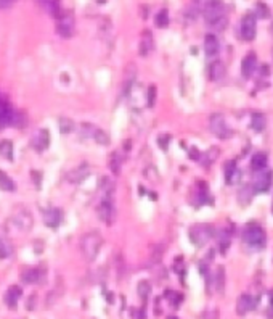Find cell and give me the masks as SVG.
Instances as JSON below:
<instances>
[{"mask_svg":"<svg viewBox=\"0 0 273 319\" xmlns=\"http://www.w3.org/2000/svg\"><path fill=\"white\" fill-rule=\"evenodd\" d=\"M204 19L209 26L217 29H223L227 24V12L222 0H209L204 7Z\"/></svg>","mask_w":273,"mask_h":319,"instance_id":"obj_1","label":"cell"},{"mask_svg":"<svg viewBox=\"0 0 273 319\" xmlns=\"http://www.w3.org/2000/svg\"><path fill=\"white\" fill-rule=\"evenodd\" d=\"M102 245H103V237L98 232L85 234L82 237V242H81V250L84 253V258H85L87 261H93L97 258Z\"/></svg>","mask_w":273,"mask_h":319,"instance_id":"obj_2","label":"cell"},{"mask_svg":"<svg viewBox=\"0 0 273 319\" xmlns=\"http://www.w3.org/2000/svg\"><path fill=\"white\" fill-rule=\"evenodd\" d=\"M97 214L106 226H111L116 221V206H114V202L111 198H102L100 200L97 205Z\"/></svg>","mask_w":273,"mask_h":319,"instance_id":"obj_3","label":"cell"},{"mask_svg":"<svg viewBox=\"0 0 273 319\" xmlns=\"http://www.w3.org/2000/svg\"><path fill=\"white\" fill-rule=\"evenodd\" d=\"M12 221L18 229H21V231H29V229H33L34 218H33V213H31L26 206H18V208H15V211L12 214Z\"/></svg>","mask_w":273,"mask_h":319,"instance_id":"obj_4","label":"cell"},{"mask_svg":"<svg viewBox=\"0 0 273 319\" xmlns=\"http://www.w3.org/2000/svg\"><path fill=\"white\" fill-rule=\"evenodd\" d=\"M209 129H211L214 135H217L222 140L228 139L232 135V131H230L227 121H225V118L220 113H214L211 116V119H209Z\"/></svg>","mask_w":273,"mask_h":319,"instance_id":"obj_5","label":"cell"},{"mask_svg":"<svg viewBox=\"0 0 273 319\" xmlns=\"http://www.w3.org/2000/svg\"><path fill=\"white\" fill-rule=\"evenodd\" d=\"M267 235L264 232V229L259 226H249L244 231V242L249 245V247L254 248H262L265 245Z\"/></svg>","mask_w":273,"mask_h":319,"instance_id":"obj_6","label":"cell"},{"mask_svg":"<svg viewBox=\"0 0 273 319\" xmlns=\"http://www.w3.org/2000/svg\"><path fill=\"white\" fill-rule=\"evenodd\" d=\"M56 31L61 38H71L74 34V17L69 12H61L56 17Z\"/></svg>","mask_w":273,"mask_h":319,"instance_id":"obj_7","label":"cell"},{"mask_svg":"<svg viewBox=\"0 0 273 319\" xmlns=\"http://www.w3.org/2000/svg\"><path fill=\"white\" fill-rule=\"evenodd\" d=\"M212 227L211 226H207V224H198V226H193L190 229V239H191V242L198 245V247H201V245H204L207 242L209 239L212 237Z\"/></svg>","mask_w":273,"mask_h":319,"instance_id":"obj_8","label":"cell"},{"mask_svg":"<svg viewBox=\"0 0 273 319\" xmlns=\"http://www.w3.org/2000/svg\"><path fill=\"white\" fill-rule=\"evenodd\" d=\"M239 38L251 42L256 38V15H246L239 23Z\"/></svg>","mask_w":273,"mask_h":319,"instance_id":"obj_9","label":"cell"},{"mask_svg":"<svg viewBox=\"0 0 273 319\" xmlns=\"http://www.w3.org/2000/svg\"><path fill=\"white\" fill-rule=\"evenodd\" d=\"M13 118H15V110L5 98L0 97V128L10 126L13 123Z\"/></svg>","mask_w":273,"mask_h":319,"instance_id":"obj_10","label":"cell"},{"mask_svg":"<svg viewBox=\"0 0 273 319\" xmlns=\"http://www.w3.org/2000/svg\"><path fill=\"white\" fill-rule=\"evenodd\" d=\"M88 174H90V166H88L87 163H82V165H79L77 168L71 169L69 172H68L66 179L72 182V184H79V182H82Z\"/></svg>","mask_w":273,"mask_h":319,"instance_id":"obj_11","label":"cell"},{"mask_svg":"<svg viewBox=\"0 0 273 319\" xmlns=\"http://www.w3.org/2000/svg\"><path fill=\"white\" fill-rule=\"evenodd\" d=\"M61 219H63V211L58 210V208H50V210L44 211V223L51 229L58 227Z\"/></svg>","mask_w":273,"mask_h":319,"instance_id":"obj_12","label":"cell"},{"mask_svg":"<svg viewBox=\"0 0 273 319\" xmlns=\"http://www.w3.org/2000/svg\"><path fill=\"white\" fill-rule=\"evenodd\" d=\"M256 308V300L251 295L244 294L238 298V303H236V313H238L239 316H244L246 313H249L251 310H254Z\"/></svg>","mask_w":273,"mask_h":319,"instance_id":"obj_13","label":"cell"},{"mask_svg":"<svg viewBox=\"0 0 273 319\" xmlns=\"http://www.w3.org/2000/svg\"><path fill=\"white\" fill-rule=\"evenodd\" d=\"M272 176H273L272 172H267V174H262V176L257 177V179L254 181V186H253L254 190L257 193H265L272 187V181H273Z\"/></svg>","mask_w":273,"mask_h":319,"instance_id":"obj_14","label":"cell"},{"mask_svg":"<svg viewBox=\"0 0 273 319\" xmlns=\"http://www.w3.org/2000/svg\"><path fill=\"white\" fill-rule=\"evenodd\" d=\"M204 50H206L207 56H215L220 50V42L217 39V36L214 34H207L206 39H204Z\"/></svg>","mask_w":273,"mask_h":319,"instance_id":"obj_15","label":"cell"},{"mask_svg":"<svg viewBox=\"0 0 273 319\" xmlns=\"http://www.w3.org/2000/svg\"><path fill=\"white\" fill-rule=\"evenodd\" d=\"M98 190L102 192V198H111L113 200V195H114V182L109 179V177L103 176L100 179V184H98Z\"/></svg>","mask_w":273,"mask_h":319,"instance_id":"obj_16","label":"cell"},{"mask_svg":"<svg viewBox=\"0 0 273 319\" xmlns=\"http://www.w3.org/2000/svg\"><path fill=\"white\" fill-rule=\"evenodd\" d=\"M256 65H257V56L256 54H248L243 58V63H241V71H243L244 77H249L251 75L254 73L256 70Z\"/></svg>","mask_w":273,"mask_h":319,"instance_id":"obj_17","label":"cell"},{"mask_svg":"<svg viewBox=\"0 0 273 319\" xmlns=\"http://www.w3.org/2000/svg\"><path fill=\"white\" fill-rule=\"evenodd\" d=\"M40 277H42V271L37 268H28L21 273V281L24 284H37V282H40Z\"/></svg>","mask_w":273,"mask_h":319,"instance_id":"obj_18","label":"cell"},{"mask_svg":"<svg viewBox=\"0 0 273 319\" xmlns=\"http://www.w3.org/2000/svg\"><path fill=\"white\" fill-rule=\"evenodd\" d=\"M225 76V65L220 60H215L209 66V77L212 81H220Z\"/></svg>","mask_w":273,"mask_h":319,"instance_id":"obj_19","label":"cell"},{"mask_svg":"<svg viewBox=\"0 0 273 319\" xmlns=\"http://www.w3.org/2000/svg\"><path fill=\"white\" fill-rule=\"evenodd\" d=\"M122 161H124V155L122 151L119 150H114L111 153V158H109V168H111L113 174H119L120 172V168H122Z\"/></svg>","mask_w":273,"mask_h":319,"instance_id":"obj_20","label":"cell"},{"mask_svg":"<svg viewBox=\"0 0 273 319\" xmlns=\"http://www.w3.org/2000/svg\"><path fill=\"white\" fill-rule=\"evenodd\" d=\"M19 297H21V289L17 285H12L7 290V294H5V303H7L10 308H15V306H17Z\"/></svg>","mask_w":273,"mask_h":319,"instance_id":"obj_21","label":"cell"},{"mask_svg":"<svg viewBox=\"0 0 273 319\" xmlns=\"http://www.w3.org/2000/svg\"><path fill=\"white\" fill-rule=\"evenodd\" d=\"M151 49H153V36H151L150 31H145L143 38H141V42H140V55L141 56L148 55Z\"/></svg>","mask_w":273,"mask_h":319,"instance_id":"obj_22","label":"cell"},{"mask_svg":"<svg viewBox=\"0 0 273 319\" xmlns=\"http://www.w3.org/2000/svg\"><path fill=\"white\" fill-rule=\"evenodd\" d=\"M239 174H241V172L238 171V168H236L235 161H228L227 166H225V177H227L228 184H233V182H236V179H238Z\"/></svg>","mask_w":273,"mask_h":319,"instance_id":"obj_23","label":"cell"},{"mask_svg":"<svg viewBox=\"0 0 273 319\" xmlns=\"http://www.w3.org/2000/svg\"><path fill=\"white\" fill-rule=\"evenodd\" d=\"M13 244L8 239H0V260H7L13 255Z\"/></svg>","mask_w":273,"mask_h":319,"instance_id":"obj_24","label":"cell"},{"mask_svg":"<svg viewBox=\"0 0 273 319\" xmlns=\"http://www.w3.org/2000/svg\"><path fill=\"white\" fill-rule=\"evenodd\" d=\"M90 135L93 137V140H95V142L100 144V145H108L109 144V134L106 132V131H103L100 128H93Z\"/></svg>","mask_w":273,"mask_h":319,"instance_id":"obj_25","label":"cell"},{"mask_svg":"<svg viewBox=\"0 0 273 319\" xmlns=\"http://www.w3.org/2000/svg\"><path fill=\"white\" fill-rule=\"evenodd\" d=\"M267 161H269V156L265 153H256L251 160V166H253L254 171H260L267 166Z\"/></svg>","mask_w":273,"mask_h":319,"instance_id":"obj_26","label":"cell"},{"mask_svg":"<svg viewBox=\"0 0 273 319\" xmlns=\"http://www.w3.org/2000/svg\"><path fill=\"white\" fill-rule=\"evenodd\" d=\"M49 144H50L49 131L42 129L40 132L37 134V137H35V147H37V150H45L47 147H49Z\"/></svg>","mask_w":273,"mask_h":319,"instance_id":"obj_27","label":"cell"},{"mask_svg":"<svg viewBox=\"0 0 273 319\" xmlns=\"http://www.w3.org/2000/svg\"><path fill=\"white\" fill-rule=\"evenodd\" d=\"M0 156L7 160H13V144L10 140H2L0 142Z\"/></svg>","mask_w":273,"mask_h":319,"instance_id":"obj_28","label":"cell"},{"mask_svg":"<svg viewBox=\"0 0 273 319\" xmlns=\"http://www.w3.org/2000/svg\"><path fill=\"white\" fill-rule=\"evenodd\" d=\"M0 190H5V192L15 190V182L10 179L8 174H5L3 171H0Z\"/></svg>","mask_w":273,"mask_h":319,"instance_id":"obj_29","label":"cell"},{"mask_svg":"<svg viewBox=\"0 0 273 319\" xmlns=\"http://www.w3.org/2000/svg\"><path fill=\"white\" fill-rule=\"evenodd\" d=\"M265 126V116L262 113H254L253 114V121H251V128L257 132H260L262 129Z\"/></svg>","mask_w":273,"mask_h":319,"instance_id":"obj_30","label":"cell"},{"mask_svg":"<svg viewBox=\"0 0 273 319\" xmlns=\"http://www.w3.org/2000/svg\"><path fill=\"white\" fill-rule=\"evenodd\" d=\"M60 131L61 134H69L74 131V123L69 118H60Z\"/></svg>","mask_w":273,"mask_h":319,"instance_id":"obj_31","label":"cell"},{"mask_svg":"<svg viewBox=\"0 0 273 319\" xmlns=\"http://www.w3.org/2000/svg\"><path fill=\"white\" fill-rule=\"evenodd\" d=\"M167 24H169V13H167V10H161L156 15V26L157 28H166Z\"/></svg>","mask_w":273,"mask_h":319,"instance_id":"obj_32","label":"cell"},{"mask_svg":"<svg viewBox=\"0 0 273 319\" xmlns=\"http://www.w3.org/2000/svg\"><path fill=\"white\" fill-rule=\"evenodd\" d=\"M223 284H225V271L220 266L217 269V274H215V287H217L219 292H223Z\"/></svg>","mask_w":273,"mask_h":319,"instance_id":"obj_33","label":"cell"},{"mask_svg":"<svg viewBox=\"0 0 273 319\" xmlns=\"http://www.w3.org/2000/svg\"><path fill=\"white\" fill-rule=\"evenodd\" d=\"M150 292H151V285H150V282L141 281L140 284H138V295L146 300V298H148V295H150Z\"/></svg>","mask_w":273,"mask_h":319,"instance_id":"obj_34","label":"cell"},{"mask_svg":"<svg viewBox=\"0 0 273 319\" xmlns=\"http://www.w3.org/2000/svg\"><path fill=\"white\" fill-rule=\"evenodd\" d=\"M154 103H156V87L150 86L148 91H146V105L154 107Z\"/></svg>","mask_w":273,"mask_h":319,"instance_id":"obj_35","label":"cell"},{"mask_svg":"<svg viewBox=\"0 0 273 319\" xmlns=\"http://www.w3.org/2000/svg\"><path fill=\"white\" fill-rule=\"evenodd\" d=\"M256 17H259V18H267V17H270V10L267 5H264L262 2L257 3V12H256Z\"/></svg>","mask_w":273,"mask_h":319,"instance_id":"obj_36","label":"cell"},{"mask_svg":"<svg viewBox=\"0 0 273 319\" xmlns=\"http://www.w3.org/2000/svg\"><path fill=\"white\" fill-rule=\"evenodd\" d=\"M169 140H171L169 135H161V137L157 139V144L161 145L162 150H167V144H169Z\"/></svg>","mask_w":273,"mask_h":319,"instance_id":"obj_37","label":"cell"},{"mask_svg":"<svg viewBox=\"0 0 273 319\" xmlns=\"http://www.w3.org/2000/svg\"><path fill=\"white\" fill-rule=\"evenodd\" d=\"M15 3V0H0V8H8Z\"/></svg>","mask_w":273,"mask_h":319,"instance_id":"obj_38","label":"cell"},{"mask_svg":"<svg viewBox=\"0 0 273 319\" xmlns=\"http://www.w3.org/2000/svg\"><path fill=\"white\" fill-rule=\"evenodd\" d=\"M190 156H191L193 160L199 158V153H198V150H196V149H191V153H190Z\"/></svg>","mask_w":273,"mask_h":319,"instance_id":"obj_39","label":"cell"},{"mask_svg":"<svg viewBox=\"0 0 273 319\" xmlns=\"http://www.w3.org/2000/svg\"><path fill=\"white\" fill-rule=\"evenodd\" d=\"M97 2H98V3H106L108 0H97Z\"/></svg>","mask_w":273,"mask_h":319,"instance_id":"obj_40","label":"cell"},{"mask_svg":"<svg viewBox=\"0 0 273 319\" xmlns=\"http://www.w3.org/2000/svg\"><path fill=\"white\" fill-rule=\"evenodd\" d=\"M169 319H177V318H169Z\"/></svg>","mask_w":273,"mask_h":319,"instance_id":"obj_41","label":"cell"},{"mask_svg":"<svg viewBox=\"0 0 273 319\" xmlns=\"http://www.w3.org/2000/svg\"><path fill=\"white\" fill-rule=\"evenodd\" d=\"M272 31H273V26H272Z\"/></svg>","mask_w":273,"mask_h":319,"instance_id":"obj_42","label":"cell"},{"mask_svg":"<svg viewBox=\"0 0 273 319\" xmlns=\"http://www.w3.org/2000/svg\"><path fill=\"white\" fill-rule=\"evenodd\" d=\"M272 211H273V208H272Z\"/></svg>","mask_w":273,"mask_h":319,"instance_id":"obj_43","label":"cell"}]
</instances>
